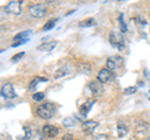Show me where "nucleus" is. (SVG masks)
<instances>
[{"label": "nucleus", "mask_w": 150, "mask_h": 140, "mask_svg": "<svg viewBox=\"0 0 150 140\" xmlns=\"http://www.w3.org/2000/svg\"><path fill=\"white\" fill-rule=\"evenodd\" d=\"M24 134H25V138H26V139H29V138L31 136V130L28 128V127L24 128Z\"/></svg>", "instance_id": "23"}, {"label": "nucleus", "mask_w": 150, "mask_h": 140, "mask_svg": "<svg viewBox=\"0 0 150 140\" xmlns=\"http://www.w3.org/2000/svg\"><path fill=\"white\" fill-rule=\"evenodd\" d=\"M94 25H96V21L94 18H89V19L79 23V26H81V28H89V26H94Z\"/></svg>", "instance_id": "15"}, {"label": "nucleus", "mask_w": 150, "mask_h": 140, "mask_svg": "<svg viewBox=\"0 0 150 140\" xmlns=\"http://www.w3.org/2000/svg\"><path fill=\"white\" fill-rule=\"evenodd\" d=\"M109 40H110V44L115 48H118L120 50H124V39L121 34H119L118 31H111L110 35H109Z\"/></svg>", "instance_id": "3"}, {"label": "nucleus", "mask_w": 150, "mask_h": 140, "mask_svg": "<svg viewBox=\"0 0 150 140\" xmlns=\"http://www.w3.org/2000/svg\"><path fill=\"white\" fill-rule=\"evenodd\" d=\"M135 91H137V88H135V86H129V88H125L124 94L125 95H130V94H134Z\"/></svg>", "instance_id": "21"}, {"label": "nucleus", "mask_w": 150, "mask_h": 140, "mask_svg": "<svg viewBox=\"0 0 150 140\" xmlns=\"http://www.w3.org/2000/svg\"><path fill=\"white\" fill-rule=\"evenodd\" d=\"M144 75L146 76V78L149 79V80H150V74H149V71H146V70H145V71H144Z\"/></svg>", "instance_id": "25"}, {"label": "nucleus", "mask_w": 150, "mask_h": 140, "mask_svg": "<svg viewBox=\"0 0 150 140\" xmlns=\"http://www.w3.org/2000/svg\"><path fill=\"white\" fill-rule=\"evenodd\" d=\"M39 81H48V79L46 78H35V79H33V81L30 83V85H29V91L30 93H34L35 94V90H36V85H38V83Z\"/></svg>", "instance_id": "14"}, {"label": "nucleus", "mask_w": 150, "mask_h": 140, "mask_svg": "<svg viewBox=\"0 0 150 140\" xmlns=\"http://www.w3.org/2000/svg\"><path fill=\"white\" fill-rule=\"evenodd\" d=\"M4 10L6 13L19 15V14L21 13V1H10L5 8H4Z\"/></svg>", "instance_id": "5"}, {"label": "nucleus", "mask_w": 150, "mask_h": 140, "mask_svg": "<svg viewBox=\"0 0 150 140\" xmlns=\"http://www.w3.org/2000/svg\"><path fill=\"white\" fill-rule=\"evenodd\" d=\"M111 79H112V73L109 71L106 68L101 69L100 71L98 73V80L100 83H108V81H110Z\"/></svg>", "instance_id": "8"}, {"label": "nucleus", "mask_w": 150, "mask_h": 140, "mask_svg": "<svg viewBox=\"0 0 150 140\" xmlns=\"http://www.w3.org/2000/svg\"><path fill=\"white\" fill-rule=\"evenodd\" d=\"M29 13L34 18H43L46 14V8L43 4H35V5H31L29 8Z\"/></svg>", "instance_id": "4"}, {"label": "nucleus", "mask_w": 150, "mask_h": 140, "mask_svg": "<svg viewBox=\"0 0 150 140\" xmlns=\"http://www.w3.org/2000/svg\"><path fill=\"white\" fill-rule=\"evenodd\" d=\"M94 103H95V100L94 99H90V100H88V101H85L84 104L80 106V113L83 114V115H85L86 116V114L90 111V109H91V106L94 105Z\"/></svg>", "instance_id": "11"}, {"label": "nucleus", "mask_w": 150, "mask_h": 140, "mask_svg": "<svg viewBox=\"0 0 150 140\" xmlns=\"http://www.w3.org/2000/svg\"><path fill=\"white\" fill-rule=\"evenodd\" d=\"M55 111H56V106L54 104H51V103H45V104H41V105L38 106L36 114L39 118L48 120L50 118H53Z\"/></svg>", "instance_id": "1"}, {"label": "nucleus", "mask_w": 150, "mask_h": 140, "mask_svg": "<svg viewBox=\"0 0 150 140\" xmlns=\"http://www.w3.org/2000/svg\"><path fill=\"white\" fill-rule=\"evenodd\" d=\"M1 95L5 98V99H13V98H15V91H14L13 84H10V83L4 84L1 88Z\"/></svg>", "instance_id": "7"}, {"label": "nucleus", "mask_w": 150, "mask_h": 140, "mask_svg": "<svg viewBox=\"0 0 150 140\" xmlns=\"http://www.w3.org/2000/svg\"><path fill=\"white\" fill-rule=\"evenodd\" d=\"M29 36H30V31H21L19 34L15 35L14 41H29Z\"/></svg>", "instance_id": "13"}, {"label": "nucleus", "mask_w": 150, "mask_h": 140, "mask_svg": "<svg viewBox=\"0 0 150 140\" xmlns=\"http://www.w3.org/2000/svg\"><path fill=\"white\" fill-rule=\"evenodd\" d=\"M56 20H58V19H55V20H54V19H51V20H49V21L44 25V30H45V31H48V30H50V29H53V28L55 26Z\"/></svg>", "instance_id": "19"}, {"label": "nucleus", "mask_w": 150, "mask_h": 140, "mask_svg": "<svg viewBox=\"0 0 150 140\" xmlns=\"http://www.w3.org/2000/svg\"><path fill=\"white\" fill-rule=\"evenodd\" d=\"M63 140H73V135L71 134H65Z\"/></svg>", "instance_id": "24"}, {"label": "nucleus", "mask_w": 150, "mask_h": 140, "mask_svg": "<svg viewBox=\"0 0 150 140\" xmlns=\"http://www.w3.org/2000/svg\"><path fill=\"white\" fill-rule=\"evenodd\" d=\"M75 118H71V116H69V118H65L63 120V124H64V127H67V128H71L75 125Z\"/></svg>", "instance_id": "17"}, {"label": "nucleus", "mask_w": 150, "mask_h": 140, "mask_svg": "<svg viewBox=\"0 0 150 140\" xmlns=\"http://www.w3.org/2000/svg\"><path fill=\"white\" fill-rule=\"evenodd\" d=\"M124 64V60L121 57H118V55H114V57H110L108 58V62H106V69L109 70V71L111 73H115L118 69H120L121 66H123Z\"/></svg>", "instance_id": "2"}, {"label": "nucleus", "mask_w": 150, "mask_h": 140, "mask_svg": "<svg viewBox=\"0 0 150 140\" xmlns=\"http://www.w3.org/2000/svg\"><path fill=\"white\" fill-rule=\"evenodd\" d=\"M43 133H44L45 136L54 138L59 134V129L56 127H54V125H45V127L43 128Z\"/></svg>", "instance_id": "10"}, {"label": "nucleus", "mask_w": 150, "mask_h": 140, "mask_svg": "<svg viewBox=\"0 0 150 140\" xmlns=\"http://www.w3.org/2000/svg\"><path fill=\"white\" fill-rule=\"evenodd\" d=\"M44 93H35V94H33V99H34L35 101H41V100H44Z\"/></svg>", "instance_id": "20"}, {"label": "nucleus", "mask_w": 150, "mask_h": 140, "mask_svg": "<svg viewBox=\"0 0 150 140\" xmlns=\"http://www.w3.org/2000/svg\"><path fill=\"white\" fill-rule=\"evenodd\" d=\"M89 89L91 90L94 96H100L103 94V83H100L99 80H94L89 83Z\"/></svg>", "instance_id": "6"}, {"label": "nucleus", "mask_w": 150, "mask_h": 140, "mask_svg": "<svg viewBox=\"0 0 150 140\" xmlns=\"http://www.w3.org/2000/svg\"><path fill=\"white\" fill-rule=\"evenodd\" d=\"M24 55H25V51H21V53L14 55V57L11 58V60H13V62H18V60H20L23 57H24Z\"/></svg>", "instance_id": "22"}, {"label": "nucleus", "mask_w": 150, "mask_h": 140, "mask_svg": "<svg viewBox=\"0 0 150 140\" xmlns=\"http://www.w3.org/2000/svg\"><path fill=\"white\" fill-rule=\"evenodd\" d=\"M98 127V121H94V120H88V121H84L83 125H81V129L85 134H91L95 128Z\"/></svg>", "instance_id": "9"}, {"label": "nucleus", "mask_w": 150, "mask_h": 140, "mask_svg": "<svg viewBox=\"0 0 150 140\" xmlns=\"http://www.w3.org/2000/svg\"><path fill=\"white\" fill-rule=\"evenodd\" d=\"M126 133H128V128H126V125L123 123V121H119L118 123V135L119 136H124Z\"/></svg>", "instance_id": "16"}, {"label": "nucleus", "mask_w": 150, "mask_h": 140, "mask_svg": "<svg viewBox=\"0 0 150 140\" xmlns=\"http://www.w3.org/2000/svg\"><path fill=\"white\" fill-rule=\"evenodd\" d=\"M58 45V41H51V43H44L38 46V50H41V51H51L55 46Z\"/></svg>", "instance_id": "12"}, {"label": "nucleus", "mask_w": 150, "mask_h": 140, "mask_svg": "<svg viewBox=\"0 0 150 140\" xmlns=\"http://www.w3.org/2000/svg\"><path fill=\"white\" fill-rule=\"evenodd\" d=\"M148 140H150V136H149V138H148Z\"/></svg>", "instance_id": "26"}, {"label": "nucleus", "mask_w": 150, "mask_h": 140, "mask_svg": "<svg viewBox=\"0 0 150 140\" xmlns=\"http://www.w3.org/2000/svg\"><path fill=\"white\" fill-rule=\"evenodd\" d=\"M119 25H120V31L121 33H126V31H128V26H126L125 21H124V15H123V14H120V15H119Z\"/></svg>", "instance_id": "18"}]
</instances>
